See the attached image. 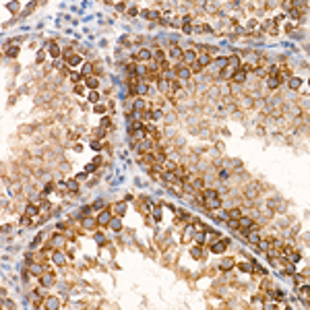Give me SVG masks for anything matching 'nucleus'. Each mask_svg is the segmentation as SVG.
<instances>
[{
	"instance_id": "obj_1",
	"label": "nucleus",
	"mask_w": 310,
	"mask_h": 310,
	"mask_svg": "<svg viewBox=\"0 0 310 310\" xmlns=\"http://www.w3.org/2000/svg\"><path fill=\"white\" fill-rule=\"evenodd\" d=\"M203 201H205L207 209H217V207H221V198H219L217 190H213V188H209V190L203 192Z\"/></svg>"
},
{
	"instance_id": "obj_2",
	"label": "nucleus",
	"mask_w": 310,
	"mask_h": 310,
	"mask_svg": "<svg viewBox=\"0 0 310 310\" xmlns=\"http://www.w3.org/2000/svg\"><path fill=\"white\" fill-rule=\"evenodd\" d=\"M252 225H254V219H250V217H240V219H238V228H240L244 234L250 230Z\"/></svg>"
},
{
	"instance_id": "obj_3",
	"label": "nucleus",
	"mask_w": 310,
	"mask_h": 310,
	"mask_svg": "<svg viewBox=\"0 0 310 310\" xmlns=\"http://www.w3.org/2000/svg\"><path fill=\"white\" fill-rule=\"evenodd\" d=\"M64 60H66V64H70V66H77L81 62V58L77 54H72V50H66L64 52Z\"/></svg>"
},
{
	"instance_id": "obj_4",
	"label": "nucleus",
	"mask_w": 310,
	"mask_h": 310,
	"mask_svg": "<svg viewBox=\"0 0 310 310\" xmlns=\"http://www.w3.org/2000/svg\"><path fill=\"white\" fill-rule=\"evenodd\" d=\"M110 221H112V213H110V211H102L99 217H97V223H99V225H108Z\"/></svg>"
},
{
	"instance_id": "obj_5",
	"label": "nucleus",
	"mask_w": 310,
	"mask_h": 310,
	"mask_svg": "<svg viewBox=\"0 0 310 310\" xmlns=\"http://www.w3.org/2000/svg\"><path fill=\"white\" fill-rule=\"evenodd\" d=\"M54 281H56V277L52 275V273H44V275H42V285H44V287L54 285Z\"/></svg>"
},
{
	"instance_id": "obj_6",
	"label": "nucleus",
	"mask_w": 310,
	"mask_h": 310,
	"mask_svg": "<svg viewBox=\"0 0 310 310\" xmlns=\"http://www.w3.org/2000/svg\"><path fill=\"white\" fill-rule=\"evenodd\" d=\"M182 54H184L182 50L176 46V44H172V48H170V58L172 60H178V58H182Z\"/></svg>"
},
{
	"instance_id": "obj_7",
	"label": "nucleus",
	"mask_w": 310,
	"mask_h": 310,
	"mask_svg": "<svg viewBox=\"0 0 310 310\" xmlns=\"http://www.w3.org/2000/svg\"><path fill=\"white\" fill-rule=\"evenodd\" d=\"M182 58H184V62H186V64H195V62H196V54L192 52V50L184 52V54H182Z\"/></svg>"
},
{
	"instance_id": "obj_8",
	"label": "nucleus",
	"mask_w": 310,
	"mask_h": 310,
	"mask_svg": "<svg viewBox=\"0 0 310 310\" xmlns=\"http://www.w3.org/2000/svg\"><path fill=\"white\" fill-rule=\"evenodd\" d=\"M225 246H228V242H225V240H223V242H215V244L211 246V250H213L215 254H221L223 250H225Z\"/></svg>"
},
{
	"instance_id": "obj_9",
	"label": "nucleus",
	"mask_w": 310,
	"mask_h": 310,
	"mask_svg": "<svg viewBox=\"0 0 310 310\" xmlns=\"http://www.w3.org/2000/svg\"><path fill=\"white\" fill-rule=\"evenodd\" d=\"M39 213V205H29L27 209H25V215L27 217H33V215H37Z\"/></svg>"
},
{
	"instance_id": "obj_10",
	"label": "nucleus",
	"mask_w": 310,
	"mask_h": 310,
	"mask_svg": "<svg viewBox=\"0 0 310 310\" xmlns=\"http://www.w3.org/2000/svg\"><path fill=\"white\" fill-rule=\"evenodd\" d=\"M58 306H60L58 298H48V300H46V308H48V310H56Z\"/></svg>"
},
{
	"instance_id": "obj_11",
	"label": "nucleus",
	"mask_w": 310,
	"mask_h": 310,
	"mask_svg": "<svg viewBox=\"0 0 310 310\" xmlns=\"http://www.w3.org/2000/svg\"><path fill=\"white\" fill-rule=\"evenodd\" d=\"M178 77H180V79H188V77H190V68L184 66V64H182V66H178Z\"/></svg>"
},
{
	"instance_id": "obj_12",
	"label": "nucleus",
	"mask_w": 310,
	"mask_h": 310,
	"mask_svg": "<svg viewBox=\"0 0 310 310\" xmlns=\"http://www.w3.org/2000/svg\"><path fill=\"white\" fill-rule=\"evenodd\" d=\"M151 56H153V54H151L149 50H145V48H143V50H138V54L135 58H137V60H149Z\"/></svg>"
},
{
	"instance_id": "obj_13",
	"label": "nucleus",
	"mask_w": 310,
	"mask_h": 310,
	"mask_svg": "<svg viewBox=\"0 0 310 310\" xmlns=\"http://www.w3.org/2000/svg\"><path fill=\"white\" fill-rule=\"evenodd\" d=\"M232 79L236 81V83H244V79H246V72H244V70H236V72L232 75Z\"/></svg>"
},
{
	"instance_id": "obj_14",
	"label": "nucleus",
	"mask_w": 310,
	"mask_h": 310,
	"mask_svg": "<svg viewBox=\"0 0 310 310\" xmlns=\"http://www.w3.org/2000/svg\"><path fill=\"white\" fill-rule=\"evenodd\" d=\"M108 225H110V228H112V230H114V232H120V230H122V221H120V219H118V217H112V221H110V223H108Z\"/></svg>"
},
{
	"instance_id": "obj_15",
	"label": "nucleus",
	"mask_w": 310,
	"mask_h": 310,
	"mask_svg": "<svg viewBox=\"0 0 310 310\" xmlns=\"http://www.w3.org/2000/svg\"><path fill=\"white\" fill-rule=\"evenodd\" d=\"M279 83H281V81H279V77H269V79H267L269 89H277V87H279Z\"/></svg>"
},
{
	"instance_id": "obj_16",
	"label": "nucleus",
	"mask_w": 310,
	"mask_h": 310,
	"mask_svg": "<svg viewBox=\"0 0 310 310\" xmlns=\"http://www.w3.org/2000/svg\"><path fill=\"white\" fill-rule=\"evenodd\" d=\"M219 267H221V271H230L232 267H234V261H232V258H223Z\"/></svg>"
},
{
	"instance_id": "obj_17",
	"label": "nucleus",
	"mask_w": 310,
	"mask_h": 310,
	"mask_svg": "<svg viewBox=\"0 0 310 310\" xmlns=\"http://www.w3.org/2000/svg\"><path fill=\"white\" fill-rule=\"evenodd\" d=\"M196 62H198L201 66H207V64L211 62V56H209V54H201V56L196 58Z\"/></svg>"
},
{
	"instance_id": "obj_18",
	"label": "nucleus",
	"mask_w": 310,
	"mask_h": 310,
	"mask_svg": "<svg viewBox=\"0 0 310 310\" xmlns=\"http://www.w3.org/2000/svg\"><path fill=\"white\" fill-rule=\"evenodd\" d=\"M246 236H248V242H252V244H256V242L261 240V236L256 232H246Z\"/></svg>"
},
{
	"instance_id": "obj_19",
	"label": "nucleus",
	"mask_w": 310,
	"mask_h": 310,
	"mask_svg": "<svg viewBox=\"0 0 310 310\" xmlns=\"http://www.w3.org/2000/svg\"><path fill=\"white\" fill-rule=\"evenodd\" d=\"M256 195H258L256 186H254V184H250V186H248V190H246V196H248V198H254Z\"/></svg>"
},
{
	"instance_id": "obj_20",
	"label": "nucleus",
	"mask_w": 310,
	"mask_h": 310,
	"mask_svg": "<svg viewBox=\"0 0 310 310\" xmlns=\"http://www.w3.org/2000/svg\"><path fill=\"white\" fill-rule=\"evenodd\" d=\"M52 261H54L56 265H64V263H66V258H64V256H62L60 252H54V256H52Z\"/></svg>"
},
{
	"instance_id": "obj_21",
	"label": "nucleus",
	"mask_w": 310,
	"mask_h": 310,
	"mask_svg": "<svg viewBox=\"0 0 310 310\" xmlns=\"http://www.w3.org/2000/svg\"><path fill=\"white\" fill-rule=\"evenodd\" d=\"M228 64H230L232 68H238V66H240V58H238V56H232V58H228Z\"/></svg>"
},
{
	"instance_id": "obj_22",
	"label": "nucleus",
	"mask_w": 310,
	"mask_h": 310,
	"mask_svg": "<svg viewBox=\"0 0 310 310\" xmlns=\"http://www.w3.org/2000/svg\"><path fill=\"white\" fill-rule=\"evenodd\" d=\"M170 87H172V83H170L168 79H161L159 81V89H161V91H170Z\"/></svg>"
},
{
	"instance_id": "obj_23",
	"label": "nucleus",
	"mask_w": 310,
	"mask_h": 310,
	"mask_svg": "<svg viewBox=\"0 0 310 310\" xmlns=\"http://www.w3.org/2000/svg\"><path fill=\"white\" fill-rule=\"evenodd\" d=\"M228 217H230V219H240L242 217V211H240V209H232L230 213H228Z\"/></svg>"
},
{
	"instance_id": "obj_24",
	"label": "nucleus",
	"mask_w": 310,
	"mask_h": 310,
	"mask_svg": "<svg viewBox=\"0 0 310 310\" xmlns=\"http://www.w3.org/2000/svg\"><path fill=\"white\" fill-rule=\"evenodd\" d=\"M145 17L151 19V21H157V19H159V12H157V11H147V12H145Z\"/></svg>"
},
{
	"instance_id": "obj_25",
	"label": "nucleus",
	"mask_w": 310,
	"mask_h": 310,
	"mask_svg": "<svg viewBox=\"0 0 310 310\" xmlns=\"http://www.w3.org/2000/svg\"><path fill=\"white\" fill-rule=\"evenodd\" d=\"M66 188H68V190H72V192H77V190H79L77 180H68V182H66Z\"/></svg>"
},
{
	"instance_id": "obj_26",
	"label": "nucleus",
	"mask_w": 310,
	"mask_h": 310,
	"mask_svg": "<svg viewBox=\"0 0 310 310\" xmlns=\"http://www.w3.org/2000/svg\"><path fill=\"white\" fill-rule=\"evenodd\" d=\"M50 54H52L54 58H58L60 56V48H58L56 44H50Z\"/></svg>"
},
{
	"instance_id": "obj_27",
	"label": "nucleus",
	"mask_w": 310,
	"mask_h": 310,
	"mask_svg": "<svg viewBox=\"0 0 310 310\" xmlns=\"http://www.w3.org/2000/svg\"><path fill=\"white\" fill-rule=\"evenodd\" d=\"M85 81H87V87H91V89L97 87V79L95 77H85Z\"/></svg>"
},
{
	"instance_id": "obj_28",
	"label": "nucleus",
	"mask_w": 310,
	"mask_h": 310,
	"mask_svg": "<svg viewBox=\"0 0 310 310\" xmlns=\"http://www.w3.org/2000/svg\"><path fill=\"white\" fill-rule=\"evenodd\" d=\"M83 225H85L87 230H93V228H95V219L87 217V219H85V221H83Z\"/></svg>"
},
{
	"instance_id": "obj_29",
	"label": "nucleus",
	"mask_w": 310,
	"mask_h": 310,
	"mask_svg": "<svg viewBox=\"0 0 310 310\" xmlns=\"http://www.w3.org/2000/svg\"><path fill=\"white\" fill-rule=\"evenodd\" d=\"M240 271H244V273H252L254 269H252V265H250V263H242L240 265Z\"/></svg>"
},
{
	"instance_id": "obj_30",
	"label": "nucleus",
	"mask_w": 310,
	"mask_h": 310,
	"mask_svg": "<svg viewBox=\"0 0 310 310\" xmlns=\"http://www.w3.org/2000/svg\"><path fill=\"white\" fill-rule=\"evenodd\" d=\"M289 87H292V89H300V87H302V79H292L289 81Z\"/></svg>"
},
{
	"instance_id": "obj_31",
	"label": "nucleus",
	"mask_w": 310,
	"mask_h": 310,
	"mask_svg": "<svg viewBox=\"0 0 310 310\" xmlns=\"http://www.w3.org/2000/svg\"><path fill=\"white\" fill-rule=\"evenodd\" d=\"M176 178H180V180H184L188 174H186V170H182V168H176V174H174Z\"/></svg>"
},
{
	"instance_id": "obj_32",
	"label": "nucleus",
	"mask_w": 310,
	"mask_h": 310,
	"mask_svg": "<svg viewBox=\"0 0 310 310\" xmlns=\"http://www.w3.org/2000/svg\"><path fill=\"white\" fill-rule=\"evenodd\" d=\"M31 273H33V275H44V269H42L39 265H31Z\"/></svg>"
},
{
	"instance_id": "obj_33",
	"label": "nucleus",
	"mask_w": 310,
	"mask_h": 310,
	"mask_svg": "<svg viewBox=\"0 0 310 310\" xmlns=\"http://www.w3.org/2000/svg\"><path fill=\"white\" fill-rule=\"evenodd\" d=\"M114 209H116V213H118V215H124V211H126V205H124V203H118Z\"/></svg>"
},
{
	"instance_id": "obj_34",
	"label": "nucleus",
	"mask_w": 310,
	"mask_h": 310,
	"mask_svg": "<svg viewBox=\"0 0 310 310\" xmlns=\"http://www.w3.org/2000/svg\"><path fill=\"white\" fill-rule=\"evenodd\" d=\"M91 72H93V64H85L83 66V77H89Z\"/></svg>"
},
{
	"instance_id": "obj_35",
	"label": "nucleus",
	"mask_w": 310,
	"mask_h": 310,
	"mask_svg": "<svg viewBox=\"0 0 310 310\" xmlns=\"http://www.w3.org/2000/svg\"><path fill=\"white\" fill-rule=\"evenodd\" d=\"M287 256H289V261H292V263H298L300 258H302V256H300L298 252H289V254H287Z\"/></svg>"
},
{
	"instance_id": "obj_36",
	"label": "nucleus",
	"mask_w": 310,
	"mask_h": 310,
	"mask_svg": "<svg viewBox=\"0 0 310 310\" xmlns=\"http://www.w3.org/2000/svg\"><path fill=\"white\" fill-rule=\"evenodd\" d=\"M137 93H138V95H143V93H147V85H145V83H138V87H137Z\"/></svg>"
},
{
	"instance_id": "obj_37",
	"label": "nucleus",
	"mask_w": 310,
	"mask_h": 310,
	"mask_svg": "<svg viewBox=\"0 0 310 310\" xmlns=\"http://www.w3.org/2000/svg\"><path fill=\"white\" fill-rule=\"evenodd\" d=\"M153 56H155V60H157V62H163V58H165L161 50H155V54H153Z\"/></svg>"
},
{
	"instance_id": "obj_38",
	"label": "nucleus",
	"mask_w": 310,
	"mask_h": 310,
	"mask_svg": "<svg viewBox=\"0 0 310 310\" xmlns=\"http://www.w3.org/2000/svg\"><path fill=\"white\" fill-rule=\"evenodd\" d=\"M17 54H19V48H11V50L6 52V56H8V58H15Z\"/></svg>"
},
{
	"instance_id": "obj_39",
	"label": "nucleus",
	"mask_w": 310,
	"mask_h": 310,
	"mask_svg": "<svg viewBox=\"0 0 310 310\" xmlns=\"http://www.w3.org/2000/svg\"><path fill=\"white\" fill-rule=\"evenodd\" d=\"M300 296H302L304 300H308V287H306V285H304V287H300Z\"/></svg>"
},
{
	"instance_id": "obj_40",
	"label": "nucleus",
	"mask_w": 310,
	"mask_h": 310,
	"mask_svg": "<svg viewBox=\"0 0 310 310\" xmlns=\"http://www.w3.org/2000/svg\"><path fill=\"white\" fill-rule=\"evenodd\" d=\"M228 225L232 230H238V219H228Z\"/></svg>"
},
{
	"instance_id": "obj_41",
	"label": "nucleus",
	"mask_w": 310,
	"mask_h": 310,
	"mask_svg": "<svg viewBox=\"0 0 310 310\" xmlns=\"http://www.w3.org/2000/svg\"><path fill=\"white\" fill-rule=\"evenodd\" d=\"M192 256H195V258H201V256H203V252H201V248H198V246H196V248H192Z\"/></svg>"
},
{
	"instance_id": "obj_42",
	"label": "nucleus",
	"mask_w": 310,
	"mask_h": 310,
	"mask_svg": "<svg viewBox=\"0 0 310 310\" xmlns=\"http://www.w3.org/2000/svg\"><path fill=\"white\" fill-rule=\"evenodd\" d=\"M195 238H196V242H198V244H203V242L207 240V238H205V234H201V232H198V234H196Z\"/></svg>"
},
{
	"instance_id": "obj_43",
	"label": "nucleus",
	"mask_w": 310,
	"mask_h": 310,
	"mask_svg": "<svg viewBox=\"0 0 310 310\" xmlns=\"http://www.w3.org/2000/svg\"><path fill=\"white\" fill-rule=\"evenodd\" d=\"M89 99H91L93 103L97 102V99H99V95H97V91H91V93H89Z\"/></svg>"
},
{
	"instance_id": "obj_44",
	"label": "nucleus",
	"mask_w": 310,
	"mask_h": 310,
	"mask_svg": "<svg viewBox=\"0 0 310 310\" xmlns=\"http://www.w3.org/2000/svg\"><path fill=\"white\" fill-rule=\"evenodd\" d=\"M95 242H97V244L102 246V244H105V238H103L102 234H97V236H95Z\"/></svg>"
},
{
	"instance_id": "obj_45",
	"label": "nucleus",
	"mask_w": 310,
	"mask_h": 310,
	"mask_svg": "<svg viewBox=\"0 0 310 310\" xmlns=\"http://www.w3.org/2000/svg\"><path fill=\"white\" fill-rule=\"evenodd\" d=\"M256 244H258V246H261L263 250H267V248H269V242H267V240H258Z\"/></svg>"
},
{
	"instance_id": "obj_46",
	"label": "nucleus",
	"mask_w": 310,
	"mask_h": 310,
	"mask_svg": "<svg viewBox=\"0 0 310 310\" xmlns=\"http://www.w3.org/2000/svg\"><path fill=\"white\" fill-rule=\"evenodd\" d=\"M91 147L95 151H99V149H102V143H99V141H91Z\"/></svg>"
},
{
	"instance_id": "obj_47",
	"label": "nucleus",
	"mask_w": 310,
	"mask_h": 310,
	"mask_svg": "<svg viewBox=\"0 0 310 310\" xmlns=\"http://www.w3.org/2000/svg\"><path fill=\"white\" fill-rule=\"evenodd\" d=\"M153 217L157 219V221H159V219H161V211H159V207H157V209L153 211Z\"/></svg>"
},
{
	"instance_id": "obj_48",
	"label": "nucleus",
	"mask_w": 310,
	"mask_h": 310,
	"mask_svg": "<svg viewBox=\"0 0 310 310\" xmlns=\"http://www.w3.org/2000/svg\"><path fill=\"white\" fill-rule=\"evenodd\" d=\"M102 128H110V118H103L102 120Z\"/></svg>"
},
{
	"instance_id": "obj_49",
	"label": "nucleus",
	"mask_w": 310,
	"mask_h": 310,
	"mask_svg": "<svg viewBox=\"0 0 310 310\" xmlns=\"http://www.w3.org/2000/svg\"><path fill=\"white\" fill-rule=\"evenodd\" d=\"M195 230H196V232H203V230H205V225H203V223H198V221H196V223H195Z\"/></svg>"
},
{
	"instance_id": "obj_50",
	"label": "nucleus",
	"mask_w": 310,
	"mask_h": 310,
	"mask_svg": "<svg viewBox=\"0 0 310 310\" xmlns=\"http://www.w3.org/2000/svg\"><path fill=\"white\" fill-rule=\"evenodd\" d=\"M2 304H4V308H12V306H15V304H12L11 300H4V302H2Z\"/></svg>"
},
{
	"instance_id": "obj_51",
	"label": "nucleus",
	"mask_w": 310,
	"mask_h": 310,
	"mask_svg": "<svg viewBox=\"0 0 310 310\" xmlns=\"http://www.w3.org/2000/svg\"><path fill=\"white\" fill-rule=\"evenodd\" d=\"M103 207V201H95V205H93V209H102Z\"/></svg>"
},
{
	"instance_id": "obj_52",
	"label": "nucleus",
	"mask_w": 310,
	"mask_h": 310,
	"mask_svg": "<svg viewBox=\"0 0 310 310\" xmlns=\"http://www.w3.org/2000/svg\"><path fill=\"white\" fill-rule=\"evenodd\" d=\"M103 110H105L103 105H95V112H97V114H103Z\"/></svg>"
},
{
	"instance_id": "obj_53",
	"label": "nucleus",
	"mask_w": 310,
	"mask_h": 310,
	"mask_svg": "<svg viewBox=\"0 0 310 310\" xmlns=\"http://www.w3.org/2000/svg\"><path fill=\"white\" fill-rule=\"evenodd\" d=\"M81 79H83V75H79V72H75V75H72V81H81Z\"/></svg>"
},
{
	"instance_id": "obj_54",
	"label": "nucleus",
	"mask_w": 310,
	"mask_h": 310,
	"mask_svg": "<svg viewBox=\"0 0 310 310\" xmlns=\"http://www.w3.org/2000/svg\"><path fill=\"white\" fill-rule=\"evenodd\" d=\"M201 68H203V66H201L198 62H195V64H192V70H195V72H196V70H201Z\"/></svg>"
},
{
	"instance_id": "obj_55",
	"label": "nucleus",
	"mask_w": 310,
	"mask_h": 310,
	"mask_svg": "<svg viewBox=\"0 0 310 310\" xmlns=\"http://www.w3.org/2000/svg\"><path fill=\"white\" fill-rule=\"evenodd\" d=\"M87 174H89V172H81L77 178H79V180H83V178H87Z\"/></svg>"
}]
</instances>
